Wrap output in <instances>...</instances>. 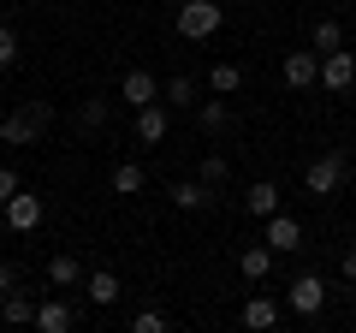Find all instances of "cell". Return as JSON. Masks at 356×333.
<instances>
[{
	"label": "cell",
	"instance_id": "cell-15",
	"mask_svg": "<svg viewBox=\"0 0 356 333\" xmlns=\"http://www.w3.org/2000/svg\"><path fill=\"white\" fill-rule=\"evenodd\" d=\"M48 286L54 292H77V286H83V262L77 256H54L48 262Z\"/></svg>",
	"mask_w": 356,
	"mask_h": 333
},
{
	"label": "cell",
	"instance_id": "cell-1",
	"mask_svg": "<svg viewBox=\"0 0 356 333\" xmlns=\"http://www.w3.org/2000/svg\"><path fill=\"white\" fill-rule=\"evenodd\" d=\"M0 125H6V149H36V137L54 125V107L48 102H18Z\"/></svg>",
	"mask_w": 356,
	"mask_h": 333
},
{
	"label": "cell",
	"instance_id": "cell-7",
	"mask_svg": "<svg viewBox=\"0 0 356 333\" xmlns=\"http://www.w3.org/2000/svg\"><path fill=\"white\" fill-rule=\"evenodd\" d=\"M261 238L273 244V256H280V250H303V220L285 215V208H273V215H267V232H261Z\"/></svg>",
	"mask_w": 356,
	"mask_h": 333
},
{
	"label": "cell",
	"instance_id": "cell-27",
	"mask_svg": "<svg viewBox=\"0 0 356 333\" xmlns=\"http://www.w3.org/2000/svg\"><path fill=\"white\" fill-rule=\"evenodd\" d=\"M131 333H166V316L161 309H137L131 316Z\"/></svg>",
	"mask_w": 356,
	"mask_h": 333
},
{
	"label": "cell",
	"instance_id": "cell-30",
	"mask_svg": "<svg viewBox=\"0 0 356 333\" xmlns=\"http://www.w3.org/2000/svg\"><path fill=\"white\" fill-rule=\"evenodd\" d=\"M13 286H18V268H13V262H0V292H13Z\"/></svg>",
	"mask_w": 356,
	"mask_h": 333
},
{
	"label": "cell",
	"instance_id": "cell-3",
	"mask_svg": "<svg viewBox=\"0 0 356 333\" xmlns=\"http://www.w3.org/2000/svg\"><path fill=\"white\" fill-rule=\"evenodd\" d=\"M226 24V6L220 0H178V36L184 42H208Z\"/></svg>",
	"mask_w": 356,
	"mask_h": 333
},
{
	"label": "cell",
	"instance_id": "cell-21",
	"mask_svg": "<svg viewBox=\"0 0 356 333\" xmlns=\"http://www.w3.org/2000/svg\"><path fill=\"white\" fill-rule=\"evenodd\" d=\"M208 90H214V95H238V90H243V65L220 60L214 72H208Z\"/></svg>",
	"mask_w": 356,
	"mask_h": 333
},
{
	"label": "cell",
	"instance_id": "cell-10",
	"mask_svg": "<svg viewBox=\"0 0 356 333\" xmlns=\"http://www.w3.org/2000/svg\"><path fill=\"white\" fill-rule=\"evenodd\" d=\"M83 297L95 309H113L119 297H125V286H119V274H107V268H95V274H83Z\"/></svg>",
	"mask_w": 356,
	"mask_h": 333
},
{
	"label": "cell",
	"instance_id": "cell-5",
	"mask_svg": "<svg viewBox=\"0 0 356 333\" xmlns=\"http://www.w3.org/2000/svg\"><path fill=\"white\" fill-rule=\"evenodd\" d=\"M0 215H6V226H13L18 238H30V232L42 226V215H48V203H42L36 191H13V203L0 208Z\"/></svg>",
	"mask_w": 356,
	"mask_h": 333
},
{
	"label": "cell",
	"instance_id": "cell-8",
	"mask_svg": "<svg viewBox=\"0 0 356 333\" xmlns=\"http://www.w3.org/2000/svg\"><path fill=\"white\" fill-rule=\"evenodd\" d=\"M285 84H291V90H309V84H321V54L315 48H297V54H285Z\"/></svg>",
	"mask_w": 356,
	"mask_h": 333
},
{
	"label": "cell",
	"instance_id": "cell-25",
	"mask_svg": "<svg viewBox=\"0 0 356 333\" xmlns=\"http://www.w3.org/2000/svg\"><path fill=\"white\" fill-rule=\"evenodd\" d=\"M166 102H178V107H191V102H196V77H184V72H178L172 84H166Z\"/></svg>",
	"mask_w": 356,
	"mask_h": 333
},
{
	"label": "cell",
	"instance_id": "cell-31",
	"mask_svg": "<svg viewBox=\"0 0 356 333\" xmlns=\"http://www.w3.org/2000/svg\"><path fill=\"white\" fill-rule=\"evenodd\" d=\"M0 143H6V125H0Z\"/></svg>",
	"mask_w": 356,
	"mask_h": 333
},
{
	"label": "cell",
	"instance_id": "cell-14",
	"mask_svg": "<svg viewBox=\"0 0 356 333\" xmlns=\"http://www.w3.org/2000/svg\"><path fill=\"white\" fill-rule=\"evenodd\" d=\"M0 321H6V327H30V321H36V297H24L18 286L0 292Z\"/></svg>",
	"mask_w": 356,
	"mask_h": 333
},
{
	"label": "cell",
	"instance_id": "cell-22",
	"mask_svg": "<svg viewBox=\"0 0 356 333\" xmlns=\"http://www.w3.org/2000/svg\"><path fill=\"white\" fill-rule=\"evenodd\" d=\"M107 185H113V196H137V191H143L149 179H143V166H137V161H119V166H113V179H107Z\"/></svg>",
	"mask_w": 356,
	"mask_h": 333
},
{
	"label": "cell",
	"instance_id": "cell-2",
	"mask_svg": "<svg viewBox=\"0 0 356 333\" xmlns=\"http://www.w3.org/2000/svg\"><path fill=\"white\" fill-rule=\"evenodd\" d=\"M344 179H350V155H344V149H327L321 161L303 166V191L309 196H339Z\"/></svg>",
	"mask_w": 356,
	"mask_h": 333
},
{
	"label": "cell",
	"instance_id": "cell-28",
	"mask_svg": "<svg viewBox=\"0 0 356 333\" xmlns=\"http://www.w3.org/2000/svg\"><path fill=\"white\" fill-rule=\"evenodd\" d=\"M13 191H24V185H18V173H13V166H0V208L13 203Z\"/></svg>",
	"mask_w": 356,
	"mask_h": 333
},
{
	"label": "cell",
	"instance_id": "cell-17",
	"mask_svg": "<svg viewBox=\"0 0 356 333\" xmlns=\"http://www.w3.org/2000/svg\"><path fill=\"white\" fill-rule=\"evenodd\" d=\"M267 268H273V244H250V250H243V256H238V274H243V280H267Z\"/></svg>",
	"mask_w": 356,
	"mask_h": 333
},
{
	"label": "cell",
	"instance_id": "cell-9",
	"mask_svg": "<svg viewBox=\"0 0 356 333\" xmlns=\"http://www.w3.org/2000/svg\"><path fill=\"white\" fill-rule=\"evenodd\" d=\"M154 95H161V84H154V72H143V65H131V72L119 77V102H131V107H149Z\"/></svg>",
	"mask_w": 356,
	"mask_h": 333
},
{
	"label": "cell",
	"instance_id": "cell-6",
	"mask_svg": "<svg viewBox=\"0 0 356 333\" xmlns=\"http://www.w3.org/2000/svg\"><path fill=\"white\" fill-rule=\"evenodd\" d=\"M356 84V54H344V48H332V54H321V90H332V95H344Z\"/></svg>",
	"mask_w": 356,
	"mask_h": 333
},
{
	"label": "cell",
	"instance_id": "cell-23",
	"mask_svg": "<svg viewBox=\"0 0 356 333\" xmlns=\"http://www.w3.org/2000/svg\"><path fill=\"white\" fill-rule=\"evenodd\" d=\"M107 119H113V102H83L77 107V131H107Z\"/></svg>",
	"mask_w": 356,
	"mask_h": 333
},
{
	"label": "cell",
	"instance_id": "cell-11",
	"mask_svg": "<svg viewBox=\"0 0 356 333\" xmlns=\"http://www.w3.org/2000/svg\"><path fill=\"white\" fill-rule=\"evenodd\" d=\"M172 203L184 208V215H202V208H214V185H202V179H172Z\"/></svg>",
	"mask_w": 356,
	"mask_h": 333
},
{
	"label": "cell",
	"instance_id": "cell-12",
	"mask_svg": "<svg viewBox=\"0 0 356 333\" xmlns=\"http://www.w3.org/2000/svg\"><path fill=\"white\" fill-rule=\"evenodd\" d=\"M280 316H285V309H280V297H250L238 321H243L250 333H267V327H280Z\"/></svg>",
	"mask_w": 356,
	"mask_h": 333
},
{
	"label": "cell",
	"instance_id": "cell-16",
	"mask_svg": "<svg viewBox=\"0 0 356 333\" xmlns=\"http://www.w3.org/2000/svg\"><path fill=\"white\" fill-rule=\"evenodd\" d=\"M196 125H202L208 137H220V131H232V102H226V95H214V102H202V107H196Z\"/></svg>",
	"mask_w": 356,
	"mask_h": 333
},
{
	"label": "cell",
	"instance_id": "cell-19",
	"mask_svg": "<svg viewBox=\"0 0 356 333\" xmlns=\"http://www.w3.org/2000/svg\"><path fill=\"white\" fill-rule=\"evenodd\" d=\"M161 137H166V107L161 102L137 107V143H161Z\"/></svg>",
	"mask_w": 356,
	"mask_h": 333
},
{
	"label": "cell",
	"instance_id": "cell-26",
	"mask_svg": "<svg viewBox=\"0 0 356 333\" xmlns=\"http://www.w3.org/2000/svg\"><path fill=\"white\" fill-rule=\"evenodd\" d=\"M6 65H18V30L0 18V72H6Z\"/></svg>",
	"mask_w": 356,
	"mask_h": 333
},
{
	"label": "cell",
	"instance_id": "cell-4",
	"mask_svg": "<svg viewBox=\"0 0 356 333\" xmlns=\"http://www.w3.org/2000/svg\"><path fill=\"white\" fill-rule=\"evenodd\" d=\"M285 309H291V316H321V309H327V280H321V274H297V280L285 286Z\"/></svg>",
	"mask_w": 356,
	"mask_h": 333
},
{
	"label": "cell",
	"instance_id": "cell-29",
	"mask_svg": "<svg viewBox=\"0 0 356 333\" xmlns=\"http://www.w3.org/2000/svg\"><path fill=\"white\" fill-rule=\"evenodd\" d=\"M339 268H344V280H356V244H344V256H339Z\"/></svg>",
	"mask_w": 356,
	"mask_h": 333
},
{
	"label": "cell",
	"instance_id": "cell-18",
	"mask_svg": "<svg viewBox=\"0 0 356 333\" xmlns=\"http://www.w3.org/2000/svg\"><path fill=\"white\" fill-rule=\"evenodd\" d=\"M243 208H250L255 220H267L273 208H280V185H267V179H255L250 191H243Z\"/></svg>",
	"mask_w": 356,
	"mask_h": 333
},
{
	"label": "cell",
	"instance_id": "cell-20",
	"mask_svg": "<svg viewBox=\"0 0 356 333\" xmlns=\"http://www.w3.org/2000/svg\"><path fill=\"white\" fill-rule=\"evenodd\" d=\"M309 48H315V54L344 48V24H339V18H315V30H309Z\"/></svg>",
	"mask_w": 356,
	"mask_h": 333
},
{
	"label": "cell",
	"instance_id": "cell-24",
	"mask_svg": "<svg viewBox=\"0 0 356 333\" xmlns=\"http://www.w3.org/2000/svg\"><path fill=\"white\" fill-rule=\"evenodd\" d=\"M196 179H202V185H214V191H220V185L232 179V161H226V155H202V173H196Z\"/></svg>",
	"mask_w": 356,
	"mask_h": 333
},
{
	"label": "cell",
	"instance_id": "cell-13",
	"mask_svg": "<svg viewBox=\"0 0 356 333\" xmlns=\"http://www.w3.org/2000/svg\"><path fill=\"white\" fill-rule=\"evenodd\" d=\"M72 304H65V297H42V304H36V327L42 333H72Z\"/></svg>",
	"mask_w": 356,
	"mask_h": 333
},
{
	"label": "cell",
	"instance_id": "cell-32",
	"mask_svg": "<svg viewBox=\"0 0 356 333\" xmlns=\"http://www.w3.org/2000/svg\"><path fill=\"white\" fill-rule=\"evenodd\" d=\"M172 6H178V0H172Z\"/></svg>",
	"mask_w": 356,
	"mask_h": 333
}]
</instances>
